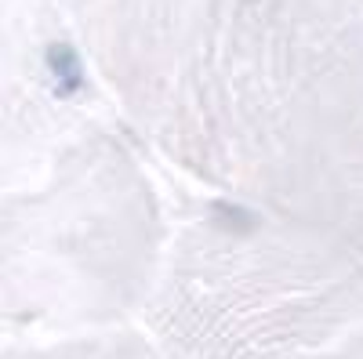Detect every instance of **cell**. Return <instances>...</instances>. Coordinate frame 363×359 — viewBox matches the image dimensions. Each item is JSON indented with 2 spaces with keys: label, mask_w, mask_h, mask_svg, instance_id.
Wrapping results in <instances>:
<instances>
[{
  "label": "cell",
  "mask_w": 363,
  "mask_h": 359,
  "mask_svg": "<svg viewBox=\"0 0 363 359\" xmlns=\"http://www.w3.org/2000/svg\"><path fill=\"white\" fill-rule=\"evenodd\" d=\"M48 73L55 80V91L58 95H77L84 87V69H80V58L69 44H51L48 47Z\"/></svg>",
  "instance_id": "1"
},
{
  "label": "cell",
  "mask_w": 363,
  "mask_h": 359,
  "mask_svg": "<svg viewBox=\"0 0 363 359\" xmlns=\"http://www.w3.org/2000/svg\"><path fill=\"white\" fill-rule=\"evenodd\" d=\"M215 211L229 222V225H236V229H251L255 222H251V215H244V211H240V207H229V203H218L215 207Z\"/></svg>",
  "instance_id": "2"
}]
</instances>
